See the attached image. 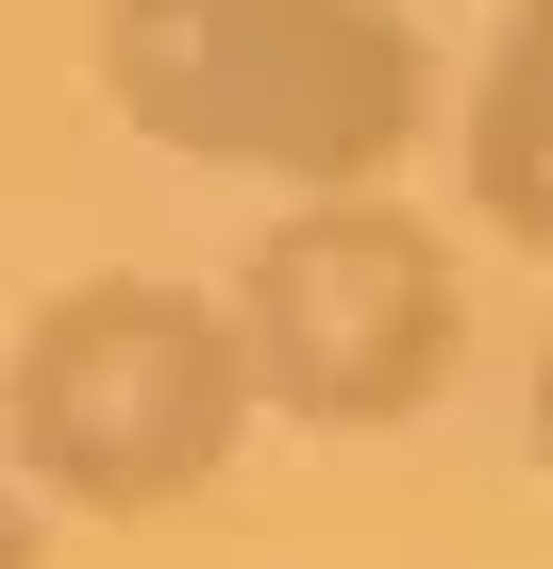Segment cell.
Here are the masks:
<instances>
[{
  "mask_svg": "<svg viewBox=\"0 0 553 569\" xmlns=\"http://www.w3.org/2000/svg\"><path fill=\"white\" fill-rule=\"evenodd\" d=\"M101 101L185 151V168H251V184H386L436 134V34L403 0H101Z\"/></svg>",
  "mask_w": 553,
  "mask_h": 569,
  "instance_id": "6da1fadb",
  "label": "cell"
},
{
  "mask_svg": "<svg viewBox=\"0 0 553 569\" xmlns=\"http://www.w3.org/2000/svg\"><path fill=\"white\" fill-rule=\"evenodd\" d=\"M251 336L235 302H201V284L168 268H85L51 284V302L18 319V352H0V452H18L51 502L85 519H168L235 469L251 436Z\"/></svg>",
  "mask_w": 553,
  "mask_h": 569,
  "instance_id": "7a4b0ae2",
  "label": "cell"
},
{
  "mask_svg": "<svg viewBox=\"0 0 553 569\" xmlns=\"http://www.w3.org/2000/svg\"><path fill=\"white\" fill-rule=\"evenodd\" d=\"M235 336H251V386L303 436H403L470 352L453 234L386 184H303L235 268Z\"/></svg>",
  "mask_w": 553,
  "mask_h": 569,
  "instance_id": "3957f363",
  "label": "cell"
},
{
  "mask_svg": "<svg viewBox=\"0 0 553 569\" xmlns=\"http://www.w3.org/2000/svg\"><path fill=\"white\" fill-rule=\"evenodd\" d=\"M453 168H470V218L553 251V0H503V34L470 68V118H453Z\"/></svg>",
  "mask_w": 553,
  "mask_h": 569,
  "instance_id": "277c9868",
  "label": "cell"
},
{
  "mask_svg": "<svg viewBox=\"0 0 553 569\" xmlns=\"http://www.w3.org/2000/svg\"><path fill=\"white\" fill-rule=\"evenodd\" d=\"M34 552H51V536H34V469L0 452V569H34Z\"/></svg>",
  "mask_w": 553,
  "mask_h": 569,
  "instance_id": "5b68a950",
  "label": "cell"
},
{
  "mask_svg": "<svg viewBox=\"0 0 553 569\" xmlns=\"http://www.w3.org/2000/svg\"><path fill=\"white\" fill-rule=\"evenodd\" d=\"M536 452H553V336H536Z\"/></svg>",
  "mask_w": 553,
  "mask_h": 569,
  "instance_id": "8992f818",
  "label": "cell"
}]
</instances>
